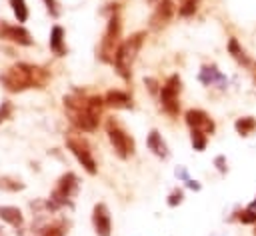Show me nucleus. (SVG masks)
I'll return each mask as SVG.
<instances>
[{
  "label": "nucleus",
  "mask_w": 256,
  "mask_h": 236,
  "mask_svg": "<svg viewBox=\"0 0 256 236\" xmlns=\"http://www.w3.org/2000/svg\"><path fill=\"white\" fill-rule=\"evenodd\" d=\"M104 106L106 102L102 96H90L82 90H74L72 94L64 96L66 116L72 126L82 132H94L98 128V120Z\"/></svg>",
  "instance_id": "f257e3e1"
},
{
  "label": "nucleus",
  "mask_w": 256,
  "mask_h": 236,
  "mask_svg": "<svg viewBox=\"0 0 256 236\" xmlns=\"http://www.w3.org/2000/svg\"><path fill=\"white\" fill-rule=\"evenodd\" d=\"M50 80V72L42 66L36 64H26V62H18L14 66H10L2 76H0V84L8 90V92H24L28 88H44Z\"/></svg>",
  "instance_id": "f03ea898"
},
{
  "label": "nucleus",
  "mask_w": 256,
  "mask_h": 236,
  "mask_svg": "<svg viewBox=\"0 0 256 236\" xmlns=\"http://www.w3.org/2000/svg\"><path fill=\"white\" fill-rule=\"evenodd\" d=\"M144 38H146V32H134L130 38H126L120 44V48L114 56V68L124 80H130V76H132V64L144 44Z\"/></svg>",
  "instance_id": "7ed1b4c3"
},
{
  "label": "nucleus",
  "mask_w": 256,
  "mask_h": 236,
  "mask_svg": "<svg viewBox=\"0 0 256 236\" xmlns=\"http://www.w3.org/2000/svg\"><path fill=\"white\" fill-rule=\"evenodd\" d=\"M122 20L118 14H112L108 18V24H106V30H104V36L100 40V46H98V58L106 64H114V56L122 44Z\"/></svg>",
  "instance_id": "20e7f679"
},
{
  "label": "nucleus",
  "mask_w": 256,
  "mask_h": 236,
  "mask_svg": "<svg viewBox=\"0 0 256 236\" xmlns=\"http://www.w3.org/2000/svg\"><path fill=\"white\" fill-rule=\"evenodd\" d=\"M106 134H108V140H110V144H112V148H114L118 158L126 160V158H130L134 154V150H136L134 138L120 126L118 120H114V118L106 120Z\"/></svg>",
  "instance_id": "39448f33"
},
{
  "label": "nucleus",
  "mask_w": 256,
  "mask_h": 236,
  "mask_svg": "<svg viewBox=\"0 0 256 236\" xmlns=\"http://www.w3.org/2000/svg\"><path fill=\"white\" fill-rule=\"evenodd\" d=\"M66 146H68V150L76 156V160L82 164V168H84L90 176H94V174L98 172L96 160H94V156H92V150H90V144H88L86 138H82V136L76 134V132H68V134H66Z\"/></svg>",
  "instance_id": "423d86ee"
},
{
  "label": "nucleus",
  "mask_w": 256,
  "mask_h": 236,
  "mask_svg": "<svg viewBox=\"0 0 256 236\" xmlns=\"http://www.w3.org/2000/svg\"><path fill=\"white\" fill-rule=\"evenodd\" d=\"M180 90H182V80L178 74L168 76V80L160 86V106L172 118H176L180 112Z\"/></svg>",
  "instance_id": "0eeeda50"
},
{
  "label": "nucleus",
  "mask_w": 256,
  "mask_h": 236,
  "mask_svg": "<svg viewBox=\"0 0 256 236\" xmlns=\"http://www.w3.org/2000/svg\"><path fill=\"white\" fill-rule=\"evenodd\" d=\"M78 190V178L74 172H66L60 176V180L56 182V188L50 194V206L58 208V206H66L70 204V198L76 194Z\"/></svg>",
  "instance_id": "6e6552de"
},
{
  "label": "nucleus",
  "mask_w": 256,
  "mask_h": 236,
  "mask_svg": "<svg viewBox=\"0 0 256 236\" xmlns=\"http://www.w3.org/2000/svg\"><path fill=\"white\" fill-rule=\"evenodd\" d=\"M0 40L14 42L18 46H30L32 44V36H30V32L24 26L8 24L6 20H0Z\"/></svg>",
  "instance_id": "1a4fd4ad"
},
{
  "label": "nucleus",
  "mask_w": 256,
  "mask_h": 236,
  "mask_svg": "<svg viewBox=\"0 0 256 236\" xmlns=\"http://www.w3.org/2000/svg\"><path fill=\"white\" fill-rule=\"evenodd\" d=\"M184 120H186V124H188L190 130H200V132H204V134H212V132L216 130L214 120H212L204 110H200V108H190V110H186Z\"/></svg>",
  "instance_id": "9d476101"
},
{
  "label": "nucleus",
  "mask_w": 256,
  "mask_h": 236,
  "mask_svg": "<svg viewBox=\"0 0 256 236\" xmlns=\"http://www.w3.org/2000/svg\"><path fill=\"white\" fill-rule=\"evenodd\" d=\"M92 226L98 236H110L112 234V218L108 212V206L104 202H98L92 210Z\"/></svg>",
  "instance_id": "9b49d317"
},
{
  "label": "nucleus",
  "mask_w": 256,
  "mask_h": 236,
  "mask_svg": "<svg viewBox=\"0 0 256 236\" xmlns=\"http://www.w3.org/2000/svg\"><path fill=\"white\" fill-rule=\"evenodd\" d=\"M174 16V4L172 0H162L154 6V12L150 16V28L152 30H162Z\"/></svg>",
  "instance_id": "f8f14e48"
},
{
  "label": "nucleus",
  "mask_w": 256,
  "mask_h": 236,
  "mask_svg": "<svg viewBox=\"0 0 256 236\" xmlns=\"http://www.w3.org/2000/svg\"><path fill=\"white\" fill-rule=\"evenodd\" d=\"M198 78H200V82H202L204 86H212V84H218L220 88L226 86V78H224V74L216 68V64H204V66L200 68Z\"/></svg>",
  "instance_id": "ddd939ff"
},
{
  "label": "nucleus",
  "mask_w": 256,
  "mask_h": 236,
  "mask_svg": "<svg viewBox=\"0 0 256 236\" xmlns=\"http://www.w3.org/2000/svg\"><path fill=\"white\" fill-rule=\"evenodd\" d=\"M104 102H106V106L116 108V110H128V108H132V98L124 90H108L104 94Z\"/></svg>",
  "instance_id": "4468645a"
},
{
  "label": "nucleus",
  "mask_w": 256,
  "mask_h": 236,
  "mask_svg": "<svg viewBox=\"0 0 256 236\" xmlns=\"http://www.w3.org/2000/svg\"><path fill=\"white\" fill-rule=\"evenodd\" d=\"M146 146L158 158H168V146H166V142H164V138H162V134L158 130H150V134L146 138Z\"/></svg>",
  "instance_id": "2eb2a0df"
},
{
  "label": "nucleus",
  "mask_w": 256,
  "mask_h": 236,
  "mask_svg": "<svg viewBox=\"0 0 256 236\" xmlns=\"http://www.w3.org/2000/svg\"><path fill=\"white\" fill-rule=\"evenodd\" d=\"M50 50L56 56H66V44H64V28L62 26H52L50 30Z\"/></svg>",
  "instance_id": "dca6fc26"
},
{
  "label": "nucleus",
  "mask_w": 256,
  "mask_h": 236,
  "mask_svg": "<svg viewBox=\"0 0 256 236\" xmlns=\"http://www.w3.org/2000/svg\"><path fill=\"white\" fill-rule=\"evenodd\" d=\"M228 54H230L240 66H244V68H248V66L252 64V58L246 54V50L240 46V42H238L236 38H230V40H228Z\"/></svg>",
  "instance_id": "f3484780"
},
{
  "label": "nucleus",
  "mask_w": 256,
  "mask_h": 236,
  "mask_svg": "<svg viewBox=\"0 0 256 236\" xmlns=\"http://www.w3.org/2000/svg\"><path fill=\"white\" fill-rule=\"evenodd\" d=\"M0 218L14 228H20L24 224V216H22L20 208H16V206H0Z\"/></svg>",
  "instance_id": "a211bd4d"
},
{
  "label": "nucleus",
  "mask_w": 256,
  "mask_h": 236,
  "mask_svg": "<svg viewBox=\"0 0 256 236\" xmlns=\"http://www.w3.org/2000/svg\"><path fill=\"white\" fill-rule=\"evenodd\" d=\"M234 128H236V132L240 136H250L256 130V118L254 116H242V118H238L234 122Z\"/></svg>",
  "instance_id": "6ab92c4d"
},
{
  "label": "nucleus",
  "mask_w": 256,
  "mask_h": 236,
  "mask_svg": "<svg viewBox=\"0 0 256 236\" xmlns=\"http://www.w3.org/2000/svg\"><path fill=\"white\" fill-rule=\"evenodd\" d=\"M0 190L18 192V190H24V182L14 176H0Z\"/></svg>",
  "instance_id": "aec40b11"
},
{
  "label": "nucleus",
  "mask_w": 256,
  "mask_h": 236,
  "mask_svg": "<svg viewBox=\"0 0 256 236\" xmlns=\"http://www.w3.org/2000/svg\"><path fill=\"white\" fill-rule=\"evenodd\" d=\"M198 4L200 0H178V14L182 18H190L198 10Z\"/></svg>",
  "instance_id": "412c9836"
},
{
  "label": "nucleus",
  "mask_w": 256,
  "mask_h": 236,
  "mask_svg": "<svg viewBox=\"0 0 256 236\" xmlns=\"http://www.w3.org/2000/svg\"><path fill=\"white\" fill-rule=\"evenodd\" d=\"M190 142H192V148L196 152H202L206 150V144H208V134L200 132V130H190Z\"/></svg>",
  "instance_id": "4be33fe9"
},
{
  "label": "nucleus",
  "mask_w": 256,
  "mask_h": 236,
  "mask_svg": "<svg viewBox=\"0 0 256 236\" xmlns=\"http://www.w3.org/2000/svg\"><path fill=\"white\" fill-rule=\"evenodd\" d=\"M40 236H66V224L64 222H52L42 228Z\"/></svg>",
  "instance_id": "5701e85b"
},
{
  "label": "nucleus",
  "mask_w": 256,
  "mask_h": 236,
  "mask_svg": "<svg viewBox=\"0 0 256 236\" xmlns=\"http://www.w3.org/2000/svg\"><path fill=\"white\" fill-rule=\"evenodd\" d=\"M10 6L14 10V16L18 22H26L28 18V8H26V2L24 0H10Z\"/></svg>",
  "instance_id": "b1692460"
},
{
  "label": "nucleus",
  "mask_w": 256,
  "mask_h": 236,
  "mask_svg": "<svg viewBox=\"0 0 256 236\" xmlns=\"http://www.w3.org/2000/svg\"><path fill=\"white\" fill-rule=\"evenodd\" d=\"M236 218L242 224H256V210H252V208L240 210V212H236Z\"/></svg>",
  "instance_id": "393cba45"
},
{
  "label": "nucleus",
  "mask_w": 256,
  "mask_h": 236,
  "mask_svg": "<svg viewBox=\"0 0 256 236\" xmlns=\"http://www.w3.org/2000/svg\"><path fill=\"white\" fill-rule=\"evenodd\" d=\"M182 200H184V190L182 188H174L170 194H168V206L170 208H174V206H178V204H182Z\"/></svg>",
  "instance_id": "a878e982"
},
{
  "label": "nucleus",
  "mask_w": 256,
  "mask_h": 236,
  "mask_svg": "<svg viewBox=\"0 0 256 236\" xmlns=\"http://www.w3.org/2000/svg\"><path fill=\"white\" fill-rule=\"evenodd\" d=\"M12 110H14V106H12V102H8V100H4V102H2V106H0V122H4V120H8V118L12 116Z\"/></svg>",
  "instance_id": "bb28decb"
},
{
  "label": "nucleus",
  "mask_w": 256,
  "mask_h": 236,
  "mask_svg": "<svg viewBox=\"0 0 256 236\" xmlns=\"http://www.w3.org/2000/svg\"><path fill=\"white\" fill-rule=\"evenodd\" d=\"M214 166L218 168V172H220V174H226V170H228V164H226V158H224L222 154L214 158Z\"/></svg>",
  "instance_id": "cd10ccee"
},
{
  "label": "nucleus",
  "mask_w": 256,
  "mask_h": 236,
  "mask_svg": "<svg viewBox=\"0 0 256 236\" xmlns=\"http://www.w3.org/2000/svg\"><path fill=\"white\" fill-rule=\"evenodd\" d=\"M44 4L48 6V12H50L54 18L60 14V10H58V2H56V0H44Z\"/></svg>",
  "instance_id": "c85d7f7f"
},
{
  "label": "nucleus",
  "mask_w": 256,
  "mask_h": 236,
  "mask_svg": "<svg viewBox=\"0 0 256 236\" xmlns=\"http://www.w3.org/2000/svg\"><path fill=\"white\" fill-rule=\"evenodd\" d=\"M144 82H146V86H148V90H150L152 94H156V92H158V82H156L154 78H146Z\"/></svg>",
  "instance_id": "c756f323"
},
{
  "label": "nucleus",
  "mask_w": 256,
  "mask_h": 236,
  "mask_svg": "<svg viewBox=\"0 0 256 236\" xmlns=\"http://www.w3.org/2000/svg\"><path fill=\"white\" fill-rule=\"evenodd\" d=\"M186 186H188V188H192V190H200V188H202V186H200L196 180H190V178L186 180Z\"/></svg>",
  "instance_id": "7c9ffc66"
},
{
  "label": "nucleus",
  "mask_w": 256,
  "mask_h": 236,
  "mask_svg": "<svg viewBox=\"0 0 256 236\" xmlns=\"http://www.w3.org/2000/svg\"><path fill=\"white\" fill-rule=\"evenodd\" d=\"M248 70H250V76H252V82L256 84V62L252 60V64L248 66Z\"/></svg>",
  "instance_id": "2f4dec72"
},
{
  "label": "nucleus",
  "mask_w": 256,
  "mask_h": 236,
  "mask_svg": "<svg viewBox=\"0 0 256 236\" xmlns=\"http://www.w3.org/2000/svg\"><path fill=\"white\" fill-rule=\"evenodd\" d=\"M176 176H178V178H182L184 182L188 180V174H186V170H184V168H176Z\"/></svg>",
  "instance_id": "473e14b6"
},
{
  "label": "nucleus",
  "mask_w": 256,
  "mask_h": 236,
  "mask_svg": "<svg viewBox=\"0 0 256 236\" xmlns=\"http://www.w3.org/2000/svg\"><path fill=\"white\" fill-rule=\"evenodd\" d=\"M248 208H252V210H256V198H254V200L250 202V206H248Z\"/></svg>",
  "instance_id": "72a5a7b5"
},
{
  "label": "nucleus",
  "mask_w": 256,
  "mask_h": 236,
  "mask_svg": "<svg viewBox=\"0 0 256 236\" xmlns=\"http://www.w3.org/2000/svg\"><path fill=\"white\" fill-rule=\"evenodd\" d=\"M254 236H256V224H254Z\"/></svg>",
  "instance_id": "f704fd0d"
}]
</instances>
